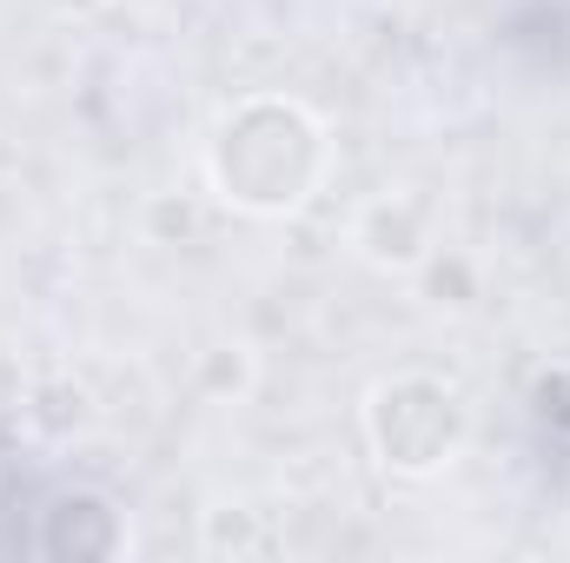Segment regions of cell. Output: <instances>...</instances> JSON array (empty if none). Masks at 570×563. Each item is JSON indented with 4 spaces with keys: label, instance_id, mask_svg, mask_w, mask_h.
Segmentation results:
<instances>
[{
    "label": "cell",
    "instance_id": "1",
    "mask_svg": "<svg viewBox=\"0 0 570 563\" xmlns=\"http://www.w3.org/2000/svg\"><path fill=\"white\" fill-rule=\"evenodd\" d=\"M206 172L239 213H298L325 179V127L298 100L253 93L213 127Z\"/></svg>",
    "mask_w": 570,
    "mask_h": 563
},
{
    "label": "cell",
    "instance_id": "2",
    "mask_svg": "<svg viewBox=\"0 0 570 563\" xmlns=\"http://www.w3.org/2000/svg\"><path fill=\"white\" fill-rule=\"evenodd\" d=\"M464 398H458V385H444V378H431V372H399V378H385L379 392H372V405H365V437H372V451H379V464L385 471H399V477H431V471H444L451 457H458V444H464Z\"/></svg>",
    "mask_w": 570,
    "mask_h": 563
},
{
    "label": "cell",
    "instance_id": "3",
    "mask_svg": "<svg viewBox=\"0 0 570 563\" xmlns=\"http://www.w3.org/2000/svg\"><path fill=\"white\" fill-rule=\"evenodd\" d=\"M358 253L372 266H419L431 246V206L412 192H379L365 213H358Z\"/></svg>",
    "mask_w": 570,
    "mask_h": 563
}]
</instances>
